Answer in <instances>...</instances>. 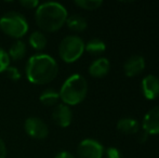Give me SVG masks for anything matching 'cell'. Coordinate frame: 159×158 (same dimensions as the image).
<instances>
[{
	"instance_id": "cell-13",
	"label": "cell",
	"mask_w": 159,
	"mask_h": 158,
	"mask_svg": "<svg viewBox=\"0 0 159 158\" xmlns=\"http://www.w3.org/2000/svg\"><path fill=\"white\" fill-rule=\"evenodd\" d=\"M117 129L120 132L126 133V134H134L140 129V124L136 119L131 118V117H125L118 120Z\"/></svg>"
},
{
	"instance_id": "cell-19",
	"label": "cell",
	"mask_w": 159,
	"mask_h": 158,
	"mask_svg": "<svg viewBox=\"0 0 159 158\" xmlns=\"http://www.w3.org/2000/svg\"><path fill=\"white\" fill-rule=\"evenodd\" d=\"M75 4L84 10H96L103 4L102 0H75Z\"/></svg>"
},
{
	"instance_id": "cell-10",
	"label": "cell",
	"mask_w": 159,
	"mask_h": 158,
	"mask_svg": "<svg viewBox=\"0 0 159 158\" xmlns=\"http://www.w3.org/2000/svg\"><path fill=\"white\" fill-rule=\"evenodd\" d=\"M142 92L147 100L159 97V78L155 75H147L142 80Z\"/></svg>"
},
{
	"instance_id": "cell-24",
	"label": "cell",
	"mask_w": 159,
	"mask_h": 158,
	"mask_svg": "<svg viewBox=\"0 0 159 158\" xmlns=\"http://www.w3.org/2000/svg\"><path fill=\"white\" fill-rule=\"evenodd\" d=\"M7 156V147L4 142L0 139V158H6Z\"/></svg>"
},
{
	"instance_id": "cell-1",
	"label": "cell",
	"mask_w": 159,
	"mask_h": 158,
	"mask_svg": "<svg viewBox=\"0 0 159 158\" xmlns=\"http://www.w3.org/2000/svg\"><path fill=\"white\" fill-rule=\"evenodd\" d=\"M59 65L52 56L43 53L30 57L26 64V76L34 84H47L55 79Z\"/></svg>"
},
{
	"instance_id": "cell-6",
	"label": "cell",
	"mask_w": 159,
	"mask_h": 158,
	"mask_svg": "<svg viewBox=\"0 0 159 158\" xmlns=\"http://www.w3.org/2000/svg\"><path fill=\"white\" fill-rule=\"evenodd\" d=\"M79 158H102L104 155V147L94 139H84L77 147Z\"/></svg>"
},
{
	"instance_id": "cell-15",
	"label": "cell",
	"mask_w": 159,
	"mask_h": 158,
	"mask_svg": "<svg viewBox=\"0 0 159 158\" xmlns=\"http://www.w3.org/2000/svg\"><path fill=\"white\" fill-rule=\"evenodd\" d=\"M84 50L92 55H101L106 50V44L103 40L93 38L84 43Z\"/></svg>"
},
{
	"instance_id": "cell-16",
	"label": "cell",
	"mask_w": 159,
	"mask_h": 158,
	"mask_svg": "<svg viewBox=\"0 0 159 158\" xmlns=\"http://www.w3.org/2000/svg\"><path fill=\"white\" fill-rule=\"evenodd\" d=\"M10 59H12L13 61H20L22 60L26 54V44L22 40H17L15 41L12 46L10 47L8 52Z\"/></svg>"
},
{
	"instance_id": "cell-23",
	"label": "cell",
	"mask_w": 159,
	"mask_h": 158,
	"mask_svg": "<svg viewBox=\"0 0 159 158\" xmlns=\"http://www.w3.org/2000/svg\"><path fill=\"white\" fill-rule=\"evenodd\" d=\"M20 3L27 9L38 8V6H39V2L37 0H22V1H20Z\"/></svg>"
},
{
	"instance_id": "cell-26",
	"label": "cell",
	"mask_w": 159,
	"mask_h": 158,
	"mask_svg": "<svg viewBox=\"0 0 159 158\" xmlns=\"http://www.w3.org/2000/svg\"><path fill=\"white\" fill-rule=\"evenodd\" d=\"M147 137H148V134H147V133L145 132V131H142V132H141V134H140L141 141H146Z\"/></svg>"
},
{
	"instance_id": "cell-7",
	"label": "cell",
	"mask_w": 159,
	"mask_h": 158,
	"mask_svg": "<svg viewBox=\"0 0 159 158\" xmlns=\"http://www.w3.org/2000/svg\"><path fill=\"white\" fill-rule=\"evenodd\" d=\"M25 132L33 139L43 140L48 137L49 128L47 124L39 117H30L24 122Z\"/></svg>"
},
{
	"instance_id": "cell-9",
	"label": "cell",
	"mask_w": 159,
	"mask_h": 158,
	"mask_svg": "<svg viewBox=\"0 0 159 158\" xmlns=\"http://www.w3.org/2000/svg\"><path fill=\"white\" fill-rule=\"evenodd\" d=\"M52 119L57 126L66 128L71 124L73 120V112L70 107L66 104H57L52 112Z\"/></svg>"
},
{
	"instance_id": "cell-18",
	"label": "cell",
	"mask_w": 159,
	"mask_h": 158,
	"mask_svg": "<svg viewBox=\"0 0 159 158\" xmlns=\"http://www.w3.org/2000/svg\"><path fill=\"white\" fill-rule=\"evenodd\" d=\"M28 42H30V47L37 51H41L46 48L47 46V37L42 32H34L28 38Z\"/></svg>"
},
{
	"instance_id": "cell-12",
	"label": "cell",
	"mask_w": 159,
	"mask_h": 158,
	"mask_svg": "<svg viewBox=\"0 0 159 158\" xmlns=\"http://www.w3.org/2000/svg\"><path fill=\"white\" fill-rule=\"evenodd\" d=\"M111 68L109 61L106 57H98L93 61L89 66V74L94 78H101L107 75Z\"/></svg>"
},
{
	"instance_id": "cell-25",
	"label": "cell",
	"mask_w": 159,
	"mask_h": 158,
	"mask_svg": "<svg viewBox=\"0 0 159 158\" xmlns=\"http://www.w3.org/2000/svg\"><path fill=\"white\" fill-rule=\"evenodd\" d=\"M54 158H75L71 153L69 152H66V151H64V152H60L59 154L55 155Z\"/></svg>"
},
{
	"instance_id": "cell-2",
	"label": "cell",
	"mask_w": 159,
	"mask_h": 158,
	"mask_svg": "<svg viewBox=\"0 0 159 158\" xmlns=\"http://www.w3.org/2000/svg\"><path fill=\"white\" fill-rule=\"evenodd\" d=\"M68 17L64 6L55 1L39 4L35 13L36 24L44 32H57L66 23Z\"/></svg>"
},
{
	"instance_id": "cell-5",
	"label": "cell",
	"mask_w": 159,
	"mask_h": 158,
	"mask_svg": "<svg viewBox=\"0 0 159 158\" xmlns=\"http://www.w3.org/2000/svg\"><path fill=\"white\" fill-rule=\"evenodd\" d=\"M84 51V42L79 36H66L59 46V54L66 63H74L82 55Z\"/></svg>"
},
{
	"instance_id": "cell-22",
	"label": "cell",
	"mask_w": 159,
	"mask_h": 158,
	"mask_svg": "<svg viewBox=\"0 0 159 158\" xmlns=\"http://www.w3.org/2000/svg\"><path fill=\"white\" fill-rule=\"evenodd\" d=\"M106 157L107 158H122V155L118 148L111 146V147H108L106 150Z\"/></svg>"
},
{
	"instance_id": "cell-8",
	"label": "cell",
	"mask_w": 159,
	"mask_h": 158,
	"mask_svg": "<svg viewBox=\"0 0 159 158\" xmlns=\"http://www.w3.org/2000/svg\"><path fill=\"white\" fill-rule=\"evenodd\" d=\"M143 131L147 134H159V105L154 106L146 113L142 122Z\"/></svg>"
},
{
	"instance_id": "cell-3",
	"label": "cell",
	"mask_w": 159,
	"mask_h": 158,
	"mask_svg": "<svg viewBox=\"0 0 159 158\" xmlns=\"http://www.w3.org/2000/svg\"><path fill=\"white\" fill-rule=\"evenodd\" d=\"M59 93L64 104L68 106L77 105L87 97L88 82L82 75L74 74L65 80Z\"/></svg>"
},
{
	"instance_id": "cell-21",
	"label": "cell",
	"mask_w": 159,
	"mask_h": 158,
	"mask_svg": "<svg viewBox=\"0 0 159 158\" xmlns=\"http://www.w3.org/2000/svg\"><path fill=\"white\" fill-rule=\"evenodd\" d=\"M6 73L11 80L17 81V80L21 79V73H20V70H17V67H15V66H9V67L7 68Z\"/></svg>"
},
{
	"instance_id": "cell-11",
	"label": "cell",
	"mask_w": 159,
	"mask_h": 158,
	"mask_svg": "<svg viewBox=\"0 0 159 158\" xmlns=\"http://www.w3.org/2000/svg\"><path fill=\"white\" fill-rule=\"evenodd\" d=\"M145 68V59L141 55H132L124 63V72L128 77L141 74Z\"/></svg>"
},
{
	"instance_id": "cell-14",
	"label": "cell",
	"mask_w": 159,
	"mask_h": 158,
	"mask_svg": "<svg viewBox=\"0 0 159 158\" xmlns=\"http://www.w3.org/2000/svg\"><path fill=\"white\" fill-rule=\"evenodd\" d=\"M66 24L69 29L74 32H84L88 26V22L84 16L79 14H73L67 17Z\"/></svg>"
},
{
	"instance_id": "cell-20",
	"label": "cell",
	"mask_w": 159,
	"mask_h": 158,
	"mask_svg": "<svg viewBox=\"0 0 159 158\" xmlns=\"http://www.w3.org/2000/svg\"><path fill=\"white\" fill-rule=\"evenodd\" d=\"M10 66V56L4 49L0 48V73H3Z\"/></svg>"
},
{
	"instance_id": "cell-17",
	"label": "cell",
	"mask_w": 159,
	"mask_h": 158,
	"mask_svg": "<svg viewBox=\"0 0 159 158\" xmlns=\"http://www.w3.org/2000/svg\"><path fill=\"white\" fill-rule=\"evenodd\" d=\"M40 102L46 106L57 105V102L60 100V93L54 89H46L40 94Z\"/></svg>"
},
{
	"instance_id": "cell-4",
	"label": "cell",
	"mask_w": 159,
	"mask_h": 158,
	"mask_svg": "<svg viewBox=\"0 0 159 158\" xmlns=\"http://www.w3.org/2000/svg\"><path fill=\"white\" fill-rule=\"evenodd\" d=\"M0 29L8 36L20 39L28 32V22L19 12H8L0 19Z\"/></svg>"
}]
</instances>
